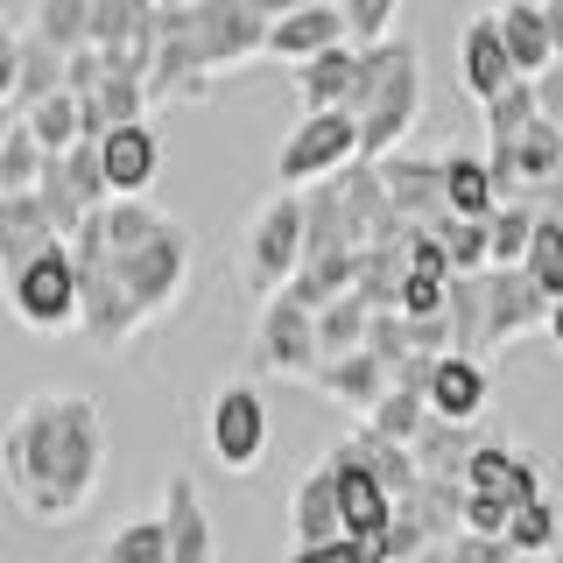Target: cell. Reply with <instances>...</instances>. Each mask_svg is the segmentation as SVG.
<instances>
[{
	"label": "cell",
	"instance_id": "obj_1",
	"mask_svg": "<svg viewBox=\"0 0 563 563\" xmlns=\"http://www.w3.org/2000/svg\"><path fill=\"white\" fill-rule=\"evenodd\" d=\"M99 472H106V416L92 395L43 387L14 409L8 437H0V479L29 521L70 528L92 507Z\"/></svg>",
	"mask_w": 563,
	"mask_h": 563
},
{
	"label": "cell",
	"instance_id": "obj_2",
	"mask_svg": "<svg viewBox=\"0 0 563 563\" xmlns=\"http://www.w3.org/2000/svg\"><path fill=\"white\" fill-rule=\"evenodd\" d=\"M70 254L85 275H106L128 296L141 331H163L184 310L190 275H198V233L169 211H155L148 198H113L106 211H92L70 240Z\"/></svg>",
	"mask_w": 563,
	"mask_h": 563
},
{
	"label": "cell",
	"instance_id": "obj_3",
	"mask_svg": "<svg viewBox=\"0 0 563 563\" xmlns=\"http://www.w3.org/2000/svg\"><path fill=\"white\" fill-rule=\"evenodd\" d=\"M268 14L246 0H184L163 8V57H155L148 92L155 106H205L225 78L268 57Z\"/></svg>",
	"mask_w": 563,
	"mask_h": 563
},
{
	"label": "cell",
	"instance_id": "obj_4",
	"mask_svg": "<svg viewBox=\"0 0 563 563\" xmlns=\"http://www.w3.org/2000/svg\"><path fill=\"white\" fill-rule=\"evenodd\" d=\"M352 113H360V134H366V163H387L395 148H409V134L422 120V49H416V35L366 43L360 85H352Z\"/></svg>",
	"mask_w": 563,
	"mask_h": 563
},
{
	"label": "cell",
	"instance_id": "obj_5",
	"mask_svg": "<svg viewBox=\"0 0 563 563\" xmlns=\"http://www.w3.org/2000/svg\"><path fill=\"white\" fill-rule=\"evenodd\" d=\"M303 246H310V211L303 190H275L261 198V211L246 219V246H240V275L254 296H282L303 275Z\"/></svg>",
	"mask_w": 563,
	"mask_h": 563
},
{
	"label": "cell",
	"instance_id": "obj_6",
	"mask_svg": "<svg viewBox=\"0 0 563 563\" xmlns=\"http://www.w3.org/2000/svg\"><path fill=\"white\" fill-rule=\"evenodd\" d=\"M8 303H14V317H22L29 331H43V339L78 331L85 282H78V254H70V240L43 246L35 261H22V268H8Z\"/></svg>",
	"mask_w": 563,
	"mask_h": 563
},
{
	"label": "cell",
	"instance_id": "obj_7",
	"mask_svg": "<svg viewBox=\"0 0 563 563\" xmlns=\"http://www.w3.org/2000/svg\"><path fill=\"white\" fill-rule=\"evenodd\" d=\"M352 163H366L360 113H352V106H331V113H303L289 128V141H282V155H275V176H282V190H310V184L345 176Z\"/></svg>",
	"mask_w": 563,
	"mask_h": 563
},
{
	"label": "cell",
	"instance_id": "obj_8",
	"mask_svg": "<svg viewBox=\"0 0 563 563\" xmlns=\"http://www.w3.org/2000/svg\"><path fill=\"white\" fill-rule=\"evenodd\" d=\"M324 345H317V310L296 289L261 296L254 310V374L261 380H317Z\"/></svg>",
	"mask_w": 563,
	"mask_h": 563
},
{
	"label": "cell",
	"instance_id": "obj_9",
	"mask_svg": "<svg viewBox=\"0 0 563 563\" xmlns=\"http://www.w3.org/2000/svg\"><path fill=\"white\" fill-rule=\"evenodd\" d=\"M268 401H261L254 380H219L205 401V451L219 472H233V479H246V472L268 457Z\"/></svg>",
	"mask_w": 563,
	"mask_h": 563
},
{
	"label": "cell",
	"instance_id": "obj_10",
	"mask_svg": "<svg viewBox=\"0 0 563 563\" xmlns=\"http://www.w3.org/2000/svg\"><path fill=\"white\" fill-rule=\"evenodd\" d=\"M64 78H70L64 49H49L29 29V14H8L0 22V120H29L49 92H64Z\"/></svg>",
	"mask_w": 563,
	"mask_h": 563
},
{
	"label": "cell",
	"instance_id": "obj_11",
	"mask_svg": "<svg viewBox=\"0 0 563 563\" xmlns=\"http://www.w3.org/2000/svg\"><path fill=\"white\" fill-rule=\"evenodd\" d=\"M550 296L536 289L528 268H486V352L528 339V331H550Z\"/></svg>",
	"mask_w": 563,
	"mask_h": 563
},
{
	"label": "cell",
	"instance_id": "obj_12",
	"mask_svg": "<svg viewBox=\"0 0 563 563\" xmlns=\"http://www.w3.org/2000/svg\"><path fill=\"white\" fill-rule=\"evenodd\" d=\"M387 176V198L395 211L416 225V233H437V225H451V198H444V155H416V148H395L380 163Z\"/></svg>",
	"mask_w": 563,
	"mask_h": 563
},
{
	"label": "cell",
	"instance_id": "obj_13",
	"mask_svg": "<svg viewBox=\"0 0 563 563\" xmlns=\"http://www.w3.org/2000/svg\"><path fill=\"white\" fill-rule=\"evenodd\" d=\"M457 78H465V92L472 99H500L507 85H521V70H515V49H507V35H500V14H472L465 35H457Z\"/></svg>",
	"mask_w": 563,
	"mask_h": 563
},
{
	"label": "cell",
	"instance_id": "obj_14",
	"mask_svg": "<svg viewBox=\"0 0 563 563\" xmlns=\"http://www.w3.org/2000/svg\"><path fill=\"white\" fill-rule=\"evenodd\" d=\"M289 536H296V550L345 542V500H339V465H331V457H317L303 479H296V493H289Z\"/></svg>",
	"mask_w": 563,
	"mask_h": 563
},
{
	"label": "cell",
	"instance_id": "obj_15",
	"mask_svg": "<svg viewBox=\"0 0 563 563\" xmlns=\"http://www.w3.org/2000/svg\"><path fill=\"white\" fill-rule=\"evenodd\" d=\"M465 486L472 493H493V500H507V507L550 500V493H542V457L521 451V444H479V451H472V465H465Z\"/></svg>",
	"mask_w": 563,
	"mask_h": 563
},
{
	"label": "cell",
	"instance_id": "obj_16",
	"mask_svg": "<svg viewBox=\"0 0 563 563\" xmlns=\"http://www.w3.org/2000/svg\"><path fill=\"white\" fill-rule=\"evenodd\" d=\"M339 43H352V22H345L339 0H303L296 14H282L268 29V57L275 64H310V57H324V49H339Z\"/></svg>",
	"mask_w": 563,
	"mask_h": 563
},
{
	"label": "cell",
	"instance_id": "obj_17",
	"mask_svg": "<svg viewBox=\"0 0 563 563\" xmlns=\"http://www.w3.org/2000/svg\"><path fill=\"white\" fill-rule=\"evenodd\" d=\"M331 465H339V500H345V542H366V536H387L395 528V493L380 486L374 465H360L345 444L324 451Z\"/></svg>",
	"mask_w": 563,
	"mask_h": 563
},
{
	"label": "cell",
	"instance_id": "obj_18",
	"mask_svg": "<svg viewBox=\"0 0 563 563\" xmlns=\"http://www.w3.org/2000/svg\"><path fill=\"white\" fill-rule=\"evenodd\" d=\"M163 521H169V556L176 563H219V528L205 515V493L190 472L163 479Z\"/></svg>",
	"mask_w": 563,
	"mask_h": 563
},
{
	"label": "cell",
	"instance_id": "obj_19",
	"mask_svg": "<svg viewBox=\"0 0 563 563\" xmlns=\"http://www.w3.org/2000/svg\"><path fill=\"white\" fill-rule=\"evenodd\" d=\"M317 395H331L339 409H352V416H374L380 401H387V387H395V366L380 360V352H345V360H324L317 366Z\"/></svg>",
	"mask_w": 563,
	"mask_h": 563
},
{
	"label": "cell",
	"instance_id": "obj_20",
	"mask_svg": "<svg viewBox=\"0 0 563 563\" xmlns=\"http://www.w3.org/2000/svg\"><path fill=\"white\" fill-rule=\"evenodd\" d=\"M106 148V176H113V198H148L155 176H163V141H155L148 120H134V128H113L99 141Z\"/></svg>",
	"mask_w": 563,
	"mask_h": 563
},
{
	"label": "cell",
	"instance_id": "obj_21",
	"mask_svg": "<svg viewBox=\"0 0 563 563\" xmlns=\"http://www.w3.org/2000/svg\"><path fill=\"white\" fill-rule=\"evenodd\" d=\"M486 395H493L486 360H472V352H444V360H437V374H430V416L479 422L486 416Z\"/></svg>",
	"mask_w": 563,
	"mask_h": 563
},
{
	"label": "cell",
	"instance_id": "obj_22",
	"mask_svg": "<svg viewBox=\"0 0 563 563\" xmlns=\"http://www.w3.org/2000/svg\"><path fill=\"white\" fill-rule=\"evenodd\" d=\"M493 14H500V35H507V49H515V70H521V78H542V70L563 64L556 29H550V14H542V0H500Z\"/></svg>",
	"mask_w": 563,
	"mask_h": 563
},
{
	"label": "cell",
	"instance_id": "obj_23",
	"mask_svg": "<svg viewBox=\"0 0 563 563\" xmlns=\"http://www.w3.org/2000/svg\"><path fill=\"white\" fill-rule=\"evenodd\" d=\"M360 64H366V43H339V49H324V57L296 64V99H303V113H331V106H352Z\"/></svg>",
	"mask_w": 563,
	"mask_h": 563
},
{
	"label": "cell",
	"instance_id": "obj_24",
	"mask_svg": "<svg viewBox=\"0 0 563 563\" xmlns=\"http://www.w3.org/2000/svg\"><path fill=\"white\" fill-rule=\"evenodd\" d=\"M57 240L64 233L49 225V211H43L35 190H8V198H0V268H22V261H35Z\"/></svg>",
	"mask_w": 563,
	"mask_h": 563
},
{
	"label": "cell",
	"instance_id": "obj_25",
	"mask_svg": "<svg viewBox=\"0 0 563 563\" xmlns=\"http://www.w3.org/2000/svg\"><path fill=\"white\" fill-rule=\"evenodd\" d=\"M444 198H451V219H493L507 205L486 155H457V148L444 155Z\"/></svg>",
	"mask_w": 563,
	"mask_h": 563
},
{
	"label": "cell",
	"instance_id": "obj_26",
	"mask_svg": "<svg viewBox=\"0 0 563 563\" xmlns=\"http://www.w3.org/2000/svg\"><path fill=\"white\" fill-rule=\"evenodd\" d=\"M472 451H479L472 422H444V416H430V422H422V437H416V465H422V479H457V486H465Z\"/></svg>",
	"mask_w": 563,
	"mask_h": 563
},
{
	"label": "cell",
	"instance_id": "obj_27",
	"mask_svg": "<svg viewBox=\"0 0 563 563\" xmlns=\"http://www.w3.org/2000/svg\"><path fill=\"white\" fill-rule=\"evenodd\" d=\"M92 8H99V0H35V8H29V29L43 35L49 49L78 57V49H92Z\"/></svg>",
	"mask_w": 563,
	"mask_h": 563
},
{
	"label": "cell",
	"instance_id": "obj_28",
	"mask_svg": "<svg viewBox=\"0 0 563 563\" xmlns=\"http://www.w3.org/2000/svg\"><path fill=\"white\" fill-rule=\"evenodd\" d=\"M92 563H176L169 556V521L163 515H128L113 536L99 542Z\"/></svg>",
	"mask_w": 563,
	"mask_h": 563
},
{
	"label": "cell",
	"instance_id": "obj_29",
	"mask_svg": "<svg viewBox=\"0 0 563 563\" xmlns=\"http://www.w3.org/2000/svg\"><path fill=\"white\" fill-rule=\"evenodd\" d=\"M43 169H49V148L35 141L29 120H0V198L8 190H35Z\"/></svg>",
	"mask_w": 563,
	"mask_h": 563
},
{
	"label": "cell",
	"instance_id": "obj_30",
	"mask_svg": "<svg viewBox=\"0 0 563 563\" xmlns=\"http://www.w3.org/2000/svg\"><path fill=\"white\" fill-rule=\"evenodd\" d=\"M401 282H409V240L360 246V296L374 310H395L401 303Z\"/></svg>",
	"mask_w": 563,
	"mask_h": 563
},
{
	"label": "cell",
	"instance_id": "obj_31",
	"mask_svg": "<svg viewBox=\"0 0 563 563\" xmlns=\"http://www.w3.org/2000/svg\"><path fill=\"white\" fill-rule=\"evenodd\" d=\"M366 331H374V303H366L360 289L317 310V345H324V360H345V352H366Z\"/></svg>",
	"mask_w": 563,
	"mask_h": 563
},
{
	"label": "cell",
	"instance_id": "obj_32",
	"mask_svg": "<svg viewBox=\"0 0 563 563\" xmlns=\"http://www.w3.org/2000/svg\"><path fill=\"white\" fill-rule=\"evenodd\" d=\"M536 225H542V205H528V198H515V205L493 211V219H486V233H493V268H521L528 246H536Z\"/></svg>",
	"mask_w": 563,
	"mask_h": 563
},
{
	"label": "cell",
	"instance_id": "obj_33",
	"mask_svg": "<svg viewBox=\"0 0 563 563\" xmlns=\"http://www.w3.org/2000/svg\"><path fill=\"white\" fill-rule=\"evenodd\" d=\"M451 352H486V275H451Z\"/></svg>",
	"mask_w": 563,
	"mask_h": 563
},
{
	"label": "cell",
	"instance_id": "obj_34",
	"mask_svg": "<svg viewBox=\"0 0 563 563\" xmlns=\"http://www.w3.org/2000/svg\"><path fill=\"white\" fill-rule=\"evenodd\" d=\"M29 128H35V141H43L49 155H70L85 141V106H78V92H70V85H64V92H49L29 113Z\"/></svg>",
	"mask_w": 563,
	"mask_h": 563
},
{
	"label": "cell",
	"instance_id": "obj_35",
	"mask_svg": "<svg viewBox=\"0 0 563 563\" xmlns=\"http://www.w3.org/2000/svg\"><path fill=\"white\" fill-rule=\"evenodd\" d=\"M422 422H430V395H409V387H387V401L366 416V430L387 437V444H416Z\"/></svg>",
	"mask_w": 563,
	"mask_h": 563
},
{
	"label": "cell",
	"instance_id": "obj_36",
	"mask_svg": "<svg viewBox=\"0 0 563 563\" xmlns=\"http://www.w3.org/2000/svg\"><path fill=\"white\" fill-rule=\"evenodd\" d=\"M521 268L536 275V289L550 296V303H563V211H542L536 246H528V261H521Z\"/></svg>",
	"mask_w": 563,
	"mask_h": 563
},
{
	"label": "cell",
	"instance_id": "obj_37",
	"mask_svg": "<svg viewBox=\"0 0 563 563\" xmlns=\"http://www.w3.org/2000/svg\"><path fill=\"white\" fill-rule=\"evenodd\" d=\"M507 542H515V556H550L556 542H563V507L556 500H536V507H521L515 528H507Z\"/></svg>",
	"mask_w": 563,
	"mask_h": 563
},
{
	"label": "cell",
	"instance_id": "obj_38",
	"mask_svg": "<svg viewBox=\"0 0 563 563\" xmlns=\"http://www.w3.org/2000/svg\"><path fill=\"white\" fill-rule=\"evenodd\" d=\"M437 240L451 246V268H457V275H486V268H493V233H486V219H451V225H437Z\"/></svg>",
	"mask_w": 563,
	"mask_h": 563
},
{
	"label": "cell",
	"instance_id": "obj_39",
	"mask_svg": "<svg viewBox=\"0 0 563 563\" xmlns=\"http://www.w3.org/2000/svg\"><path fill=\"white\" fill-rule=\"evenodd\" d=\"M395 310H401V317H444V310H451V275H422V268H409Z\"/></svg>",
	"mask_w": 563,
	"mask_h": 563
},
{
	"label": "cell",
	"instance_id": "obj_40",
	"mask_svg": "<svg viewBox=\"0 0 563 563\" xmlns=\"http://www.w3.org/2000/svg\"><path fill=\"white\" fill-rule=\"evenodd\" d=\"M339 8H345V22H352V43H387V35H395L401 0H339Z\"/></svg>",
	"mask_w": 563,
	"mask_h": 563
},
{
	"label": "cell",
	"instance_id": "obj_41",
	"mask_svg": "<svg viewBox=\"0 0 563 563\" xmlns=\"http://www.w3.org/2000/svg\"><path fill=\"white\" fill-rule=\"evenodd\" d=\"M515 515H521V507H507V500H493V493H472L465 486V536H500L507 542Z\"/></svg>",
	"mask_w": 563,
	"mask_h": 563
},
{
	"label": "cell",
	"instance_id": "obj_42",
	"mask_svg": "<svg viewBox=\"0 0 563 563\" xmlns=\"http://www.w3.org/2000/svg\"><path fill=\"white\" fill-rule=\"evenodd\" d=\"M451 563H521V556H515V542H500V536H457Z\"/></svg>",
	"mask_w": 563,
	"mask_h": 563
},
{
	"label": "cell",
	"instance_id": "obj_43",
	"mask_svg": "<svg viewBox=\"0 0 563 563\" xmlns=\"http://www.w3.org/2000/svg\"><path fill=\"white\" fill-rule=\"evenodd\" d=\"M409 268H422V275H457L451 268V246L437 240V233H409Z\"/></svg>",
	"mask_w": 563,
	"mask_h": 563
},
{
	"label": "cell",
	"instance_id": "obj_44",
	"mask_svg": "<svg viewBox=\"0 0 563 563\" xmlns=\"http://www.w3.org/2000/svg\"><path fill=\"white\" fill-rule=\"evenodd\" d=\"M536 99H542V120H556V128H563V64L536 78Z\"/></svg>",
	"mask_w": 563,
	"mask_h": 563
},
{
	"label": "cell",
	"instance_id": "obj_45",
	"mask_svg": "<svg viewBox=\"0 0 563 563\" xmlns=\"http://www.w3.org/2000/svg\"><path fill=\"white\" fill-rule=\"evenodd\" d=\"M289 563H366L352 542H324V550H289Z\"/></svg>",
	"mask_w": 563,
	"mask_h": 563
},
{
	"label": "cell",
	"instance_id": "obj_46",
	"mask_svg": "<svg viewBox=\"0 0 563 563\" xmlns=\"http://www.w3.org/2000/svg\"><path fill=\"white\" fill-rule=\"evenodd\" d=\"M246 8H254V14H268V22H282V14H296L303 0H246Z\"/></svg>",
	"mask_w": 563,
	"mask_h": 563
},
{
	"label": "cell",
	"instance_id": "obj_47",
	"mask_svg": "<svg viewBox=\"0 0 563 563\" xmlns=\"http://www.w3.org/2000/svg\"><path fill=\"white\" fill-rule=\"evenodd\" d=\"M542 14H550V29H556V49H563V0H542Z\"/></svg>",
	"mask_w": 563,
	"mask_h": 563
},
{
	"label": "cell",
	"instance_id": "obj_48",
	"mask_svg": "<svg viewBox=\"0 0 563 563\" xmlns=\"http://www.w3.org/2000/svg\"><path fill=\"white\" fill-rule=\"evenodd\" d=\"M550 345H556V360H563V303L550 310Z\"/></svg>",
	"mask_w": 563,
	"mask_h": 563
},
{
	"label": "cell",
	"instance_id": "obj_49",
	"mask_svg": "<svg viewBox=\"0 0 563 563\" xmlns=\"http://www.w3.org/2000/svg\"><path fill=\"white\" fill-rule=\"evenodd\" d=\"M401 563H451V542L444 550H422V556H401Z\"/></svg>",
	"mask_w": 563,
	"mask_h": 563
},
{
	"label": "cell",
	"instance_id": "obj_50",
	"mask_svg": "<svg viewBox=\"0 0 563 563\" xmlns=\"http://www.w3.org/2000/svg\"><path fill=\"white\" fill-rule=\"evenodd\" d=\"M155 8H184V0H155Z\"/></svg>",
	"mask_w": 563,
	"mask_h": 563
},
{
	"label": "cell",
	"instance_id": "obj_51",
	"mask_svg": "<svg viewBox=\"0 0 563 563\" xmlns=\"http://www.w3.org/2000/svg\"><path fill=\"white\" fill-rule=\"evenodd\" d=\"M521 563H536V556H521Z\"/></svg>",
	"mask_w": 563,
	"mask_h": 563
}]
</instances>
